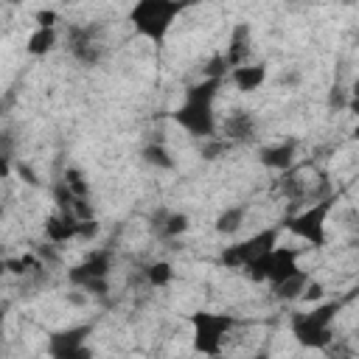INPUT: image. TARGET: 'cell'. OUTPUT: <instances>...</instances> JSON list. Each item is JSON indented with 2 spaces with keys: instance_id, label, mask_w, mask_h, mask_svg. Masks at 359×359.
Instances as JSON below:
<instances>
[{
  "instance_id": "obj_23",
  "label": "cell",
  "mask_w": 359,
  "mask_h": 359,
  "mask_svg": "<svg viewBox=\"0 0 359 359\" xmlns=\"http://www.w3.org/2000/svg\"><path fill=\"white\" fill-rule=\"evenodd\" d=\"M34 20H36V28H56L59 14H56L53 8H39V11L34 14Z\"/></svg>"
},
{
  "instance_id": "obj_4",
  "label": "cell",
  "mask_w": 359,
  "mask_h": 359,
  "mask_svg": "<svg viewBox=\"0 0 359 359\" xmlns=\"http://www.w3.org/2000/svg\"><path fill=\"white\" fill-rule=\"evenodd\" d=\"M236 328V317L230 314H216V311H194L191 314V345L199 356L208 359H219L222 348L230 337V331Z\"/></svg>"
},
{
  "instance_id": "obj_17",
  "label": "cell",
  "mask_w": 359,
  "mask_h": 359,
  "mask_svg": "<svg viewBox=\"0 0 359 359\" xmlns=\"http://www.w3.org/2000/svg\"><path fill=\"white\" fill-rule=\"evenodd\" d=\"M309 280H311V275L300 269L297 275H292V278H286L283 283L272 286V294H275L280 303H294V300H303V292H306Z\"/></svg>"
},
{
  "instance_id": "obj_14",
  "label": "cell",
  "mask_w": 359,
  "mask_h": 359,
  "mask_svg": "<svg viewBox=\"0 0 359 359\" xmlns=\"http://www.w3.org/2000/svg\"><path fill=\"white\" fill-rule=\"evenodd\" d=\"M252 45V31L247 22H236L233 31H230V39H227V50H224V59L230 65V70L241 67V65H250V48Z\"/></svg>"
},
{
  "instance_id": "obj_16",
  "label": "cell",
  "mask_w": 359,
  "mask_h": 359,
  "mask_svg": "<svg viewBox=\"0 0 359 359\" xmlns=\"http://www.w3.org/2000/svg\"><path fill=\"white\" fill-rule=\"evenodd\" d=\"M154 227L160 230V236L163 238H180L182 233H188V227H191V219H188V213H182V210H160L157 216H154Z\"/></svg>"
},
{
  "instance_id": "obj_24",
  "label": "cell",
  "mask_w": 359,
  "mask_h": 359,
  "mask_svg": "<svg viewBox=\"0 0 359 359\" xmlns=\"http://www.w3.org/2000/svg\"><path fill=\"white\" fill-rule=\"evenodd\" d=\"M323 294H325V286L311 278L309 286H306V292H303V303H317V300H323Z\"/></svg>"
},
{
  "instance_id": "obj_8",
  "label": "cell",
  "mask_w": 359,
  "mask_h": 359,
  "mask_svg": "<svg viewBox=\"0 0 359 359\" xmlns=\"http://www.w3.org/2000/svg\"><path fill=\"white\" fill-rule=\"evenodd\" d=\"M278 236H280V227H264V230L252 233L250 238L224 247L222 250V264L230 266V269H244L247 272L258 258H264L266 252H272L278 247Z\"/></svg>"
},
{
  "instance_id": "obj_21",
  "label": "cell",
  "mask_w": 359,
  "mask_h": 359,
  "mask_svg": "<svg viewBox=\"0 0 359 359\" xmlns=\"http://www.w3.org/2000/svg\"><path fill=\"white\" fill-rule=\"evenodd\" d=\"M143 278H146V283H149V286L163 289V286H168V283H171L174 269H171V264H168V261H154V264H149V266L143 269Z\"/></svg>"
},
{
  "instance_id": "obj_19",
  "label": "cell",
  "mask_w": 359,
  "mask_h": 359,
  "mask_svg": "<svg viewBox=\"0 0 359 359\" xmlns=\"http://www.w3.org/2000/svg\"><path fill=\"white\" fill-rule=\"evenodd\" d=\"M59 45V31L56 28H34V34L25 42V50L31 56H48Z\"/></svg>"
},
{
  "instance_id": "obj_10",
  "label": "cell",
  "mask_w": 359,
  "mask_h": 359,
  "mask_svg": "<svg viewBox=\"0 0 359 359\" xmlns=\"http://www.w3.org/2000/svg\"><path fill=\"white\" fill-rule=\"evenodd\" d=\"M90 334H93L90 323L53 331L48 337V356L50 359H93Z\"/></svg>"
},
{
  "instance_id": "obj_11",
  "label": "cell",
  "mask_w": 359,
  "mask_h": 359,
  "mask_svg": "<svg viewBox=\"0 0 359 359\" xmlns=\"http://www.w3.org/2000/svg\"><path fill=\"white\" fill-rule=\"evenodd\" d=\"M258 135V121L250 109H233L219 121V137L227 143H250Z\"/></svg>"
},
{
  "instance_id": "obj_9",
  "label": "cell",
  "mask_w": 359,
  "mask_h": 359,
  "mask_svg": "<svg viewBox=\"0 0 359 359\" xmlns=\"http://www.w3.org/2000/svg\"><path fill=\"white\" fill-rule=\"evenodd\" d=\"M297 258H300V250H292V247H275L272 252H266L264 258H258L247 275L252 280H266L269 286H278L283 283L286 278L297 275L300 266H297Z\"/></svg>"
},
{
  "instance_id": "obj_22",
  "label": "cell",
  "mask_w": 359,
  "mask_h": 359,
  "mask_svg": "<svg viewBox=\"0 0 359 359\" xmlns=\"http://www.w3.org/2000/svg\"><path fill=\"white\" fill-rule=\"evenodd\" d=\"M62 182L70 188V194L76 196V199H87V194H90V182L84 180V171L81 168H65V174H62Z\"/></svg>"
},
{
  "instance_id": "obj_26",
  "label": "cell",
  "mask_w": 359,
  "mask_h": 359,
  "mask_svg": "<svg viewBox=\"0 0 359 359\" xmlns=\"http://www.w3.org/2000/svg\"><path fill=\"white\" fill-rule=\"evenodd\" d=\"M348 112H353L356 118H359V79L351 84V90H348Z\"/></svg>"
},
{
  "instance_id": "obj_5",
  "label": "cell",
  "mask_w": 359,
  "mask_h": 359,
  "mask_svg": "<svg viewBox=\"0 0 359 359\" xmlns=\"http://www.w3.org/2000/svg\"><path fill=\"white\" fill-rule=\"evenodd\" d=\"M331 210H334V196H325V199H317V202L306 205L303 210L286 216L283 224H286V230H289L294 238H300V241H306L309 247L320 250V247H325V241H328V230H325V227H328Z\"/></svg>"
},
{
  "instance_id": "obj_7",
  "label": "cell",
  "mask_w": 359,
  "mask_h": 359,
  "mask_svg": "<svg viewBox=\"0 0 359 359\" xmlns=\"http://www.w3.org/2000/svg\"><path fill=\"white\" fill-rule=\"evenodd\" d=\"M67 50L79 65H98L107 53V25L104 22H76L67 28Z\"/></svg>"
},
{
  "instance_id": "obj_15",
  "label": "cell",
  "mask_w": 359,
  "mask_h": 359,
  "mask_svg": "<svg viewBox=\"0 0 359 359\" xmlns=\"http://www.w3.org/2000/svg\"><path fill=\"white\" fill-rule=\"evenodd\" d=\"M230 81H233V87L236 90H241V93H255L264 81H266V65H241V67H236V70H230V76H227Z\"/></svg>"
},
{
  "instance_id": "obj_30",
  "label": "cell",
  "mask_w": 359,
  "mask_h": 359,
  "mask_svg": "<svg viewBox=\"0 0 359 359\" xmlns=\"http://www.w3.org/2000/svg\"><path fill=\"white\" fill-rule=\"evenodd\" d=\"M353 137H356V140H359V123H356V126H353Z\"/></svg>"
},
{
  "instance_id": "obj_31",
  "label": "cell",
  "mask_w": 359,
  "mask_h": 359,
  "mask_svg": "<svg viewBox=\"0 0 359 359\" xmlns=\"http://www.w3.org/2000/svg\"><path fill=\"white\" fill-rule=\"evenodd\" d=\"M356 337H359V325H356Z\"/></svg>"
},
{
  "instance_id": "obj_25",
  "label": "cell",
  "mask_w": 359,
  "mask_h": 359,
  "mask_svg": "<svg viewBox=\"0 0 359 359\" xmlns=\"http://www.w3.org/2000/svg\"><path fill=\"white\" fill-rule=\"evenodd\" d=\"M98 233H101V224H98V219H87V222H81V230H79V241H93Z\"/></svg>"
},
{
  "instance_id": "obj_29",
  "label": "cell",
  "mask_w": 359,
  "mask_h": 359,
  "mask_svg": "<svg viewBox=\"0 0 359 359\" xmlns=\"http://www.w3.org/2000/svg\"><path fill=\"white\" fill-rule=\"evenodd\" d=\"M250 359H269V353H266V351H258V353H255V356H250Z\"/></svg>"
},
{
  "instance_id": "obj_1",
  "label": "cell",
  "mask_w": 359,
  "mask_h": 359,
  "mask_svg": "<svg viewBox=\"0 0 359 359\" xmlns=\"http://www.w3.org/2000/svg\"><path fill=\"white\" fill-rule=\"evenodd\" d=\"M219 87H222L219 79H202V81L185 87L182 104L171 112L174 123L182 132H188L191 137H202V140L219 137V118L213 112V101L219 95Z\"/></svg>"
},
{
  "instance_id": "obj_3",
  "label": "cell",
  "mask_w": 359,
  "mask_h": 359,
  "mask_svg": "<svg viewBox=\"0 0 359 359\" xmlns=\"http://www.w3.org/2000/svg\"><path fill=\"white\" fill-rule=\"evenodd\" d=\"M188 6L180 3V0H140L132 6L129 11V22L135 28L137 36L154 42V45H163L174 20L185 11Z\"/></svg>"
},
{
  "instance_id": "obj_13",
  "label": "cell",
  "mask_w": 359,
  "mask_h": 359,
  "mask_svg": "<svg viewBox=\"0 0 359 359\" xmlns=\"http://www.w3.org/2000/svg\"><path fill=\"white\" fill-rule=\"evenodd\" d=\"M79 230H81V219H76L73 213H50L45 219V238L48 244H67V241H79Z\"/></svg>"
},
{
  "instance_id": "obj_20",
  "label": "cell",
  "mask_w": 359,
  "mask_h": 359,
  "mask_svg": "<svg viewBox=\"0 0 359 359\" xmlns=\"http://www.w3.org/2000/svg\"><path fill=\"white\" fill-rule=\"evenodd\" d=\"M140 157H143L146 165L160 168V171H171V168L177 165L174 157H171V151H168L163 143H146V146L140 149Z\"/></svg>"
},
{
  "instance_id": "obj_6",
  "label": "cell",
  "mask_w": 359,
  "mask_h": 359,
  "mask_svg": "<svg viewBox=\"0 0 359 359\" xmlns=\"http://www.w3.org/2000/svg\"><path fill=\"white\" fill-rule=\"evenodd\" d=\"M109 269H112V252L109 250H93L81 264L67 269V280L76 289H84L90 297H107Z\"/></svg>"
},
{
  "instance_id": "obj_12",
  "label": "cell",
  "mask_w": 359,
  "mask_h": 359,
  "mask_svg": "<svg viewBox=\"0 0 359 359\" xmlns=\"http://www.w3.org/2000/svg\"><path fill=\"white\" fill-rule=\"evenodd\" d=\"M294 154H297V140L286 137V140H280V143L264 146V149L258 151V163H261L264 168H272V171L286 174V171L294 168Z\"/></svg>"
},
{
  "instance_id": "obj_18",
  "label": "cell",
  "mask_w": 359,
  "mask_h": 359,
  "mask_svg": "<svg viewBox=\"0 0 359 359\" xmlns=\"http://www.w3.org/2000/svg\"><path fill=\"white\" fill-rule=\"evenodd\" d=\"M244 219H247V205H230V208H224V210L216 216L213 230H216L219 236H236V233L241 230Z\"/></svg>"
},
{
  "instance_id": "obj_2",
  "label": "cell",
  "mask_w": 359,
  "mask_h": 359,
  "mask_svg": "<svg viewBox=\"0 0 359 359\" xmlns=\"http://www.w3.org/2000/svg\"><path fill=\"white\" fill-rule=\"evenodd\" d=\"M348 297H337L328 303H317L309 311H300L292 317V337L297 345L311 348V351H328L334 345V320L342 311Z\"/></svg>"
},
{
  "instance_id": "obj_27",
  "label": "cell",
  "mask_w": 359,
  "mask_h": 359,
  "mask_svg": "<svg viewBox=\"0 0 359 359\" xmlns=\"http://www.w3.org/2000/svg\"><path fill=\"white\" fill-rule=\"evenodd\" d=\"M17 174H20V177H22V182H28V185H36V182H39V180H36V174H34L25 163H17Z\"/></svg>"
},
{
  "instance_id": "obj_28",
  "label": "cell",
  "mask_w": 359,
  "mask_h": 359,
  "mask_svg": "<svg viewBox=\"0 0 359 359\" xmlns=\"http://www.w3.org/2000/svg\"><path fill=\"white\" fill-rule=\"evenodd\" d=\"M280 84H300V73H297V70H289V73H283Z\"/></svg>"
}]
</instances>
